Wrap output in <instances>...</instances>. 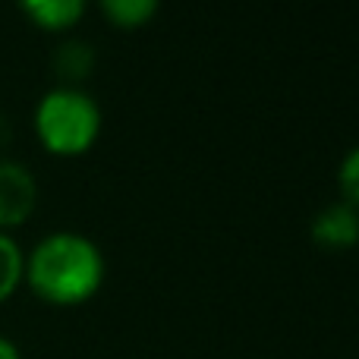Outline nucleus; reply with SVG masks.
I'll return each instance as SVG.
<instances>
[{
	"mask_svg": "<svg viewBox=\"0 0 359 359\" xmlns=\"http://www.w3.org/2000/svg\"><path fill=\"white\" fill-rule=\"evenodd\" d=\"M38 208V180L22 161L0 158V233L22 227Z\"/></svg>",
	"mask_w": 359,
	"mask_h": 359,
	"instance_id": "3",
	"label": "nucleus"
},
{
	"mask_svg": "<svg viewBox=\"0 0 359 359\" xmlns=\"http://www.w3.org/2000/svg\"><path fill=\"white\" fill-rule=\"evenodd\" d=\"M10 136H13V130H10V120L0 114V149H6V142H10Z\"/></svg>",
	"mask_w": 359,
	"mask_h": 359,
	"instance_id": "11",
	"label": "nucleus"
},
{
	"mask_svg": "<svg viewBox=\"0 0 359 359\" xmlns=\"http://www.w3.org/2000/svg\"><path fill=\"white\" fill-rule=\"evenodd\" d=\"M0 359H22L19 347L10 341V337H4V334H0Z\"/></svg>",
	"mask_w": 359,
	"mask_h": 359,
	"instance_id": "10",
	"label": "nucleus"
},
{
	"mask_svg": "<svg viewBox=\"0 0 359 359\" xmlns=\"http://www.w3.org/2000/svg\"><path fill=\"white\" fill-rule=\"evenodd\" d=\"M337 186H341L344 202H350L359 211V145H353V149L341 158V168H337Z\"/></svg>",
	"mask_w": 359,
	"mask_h": 359,
	"instance_id": "9",
	"label": "nucleus"
},
{
	"mask_svg": "<svg viewBox=\"0 0 359 359\" xmlns=\"http://www.w3.org/2000/svg\"><path fill=\"white\" fill-rule=\"evenodd\" d=\"M32 126L41 149L54 158H79L98 142L104 117L86 88L54 86L38 98Z\"/></svg>",
	"mask_w": 359,
	"mask_h": 359,
	"instance_id": "2",
	"label": "nucleus"
},
{
	"mask_svg": "<svg viewBox=\"0 0 359 359\" xmlns=\"http://www.w3.org/2000/svg\"><path fill=\"white\" fill-rule=\"evenodd\" d=\"M312 240L322 249L331 252H344V249H353L359 243V211L350 202L337 198V202L325 205L309 224Z\"/></svg>",
	"mask_w": 359,
	"mask_h": 359,
	"instance_id": "4",
	"label": "nucleus"
},
{
	"mask_svg": "<svg viewBox=\"0 0 359 359\" xmlns=\"http://www.w3.org/2000/svg\"><path fill=\"white\" fill-rule=\"evenodd\" d=\"M54 69H57V76L63 79L60 86H76L79 88V82L95 69V48L88 41L69 38V41H63L60 48H57Z\"/></svg>",
	"mask_w": 359,
	"mask_h": 359,
	"instance_id": "6",
	"label": "nucleus"
},
{
	"mask_svg": "<svg viewBox=\"0 0 359 359\" xmlns=\"http://www.w3.org/2000/svg\"><path fill=\"white\" fill-rule=\"evenodd\" d=\"M19 10L29 16L32 25L41 32H69L82 16H86V4L82 0H25Z\"/></svg>",
	"mask_w": 359,
	"mask_h": 359,
	"instance_id": "5",
	"label": "nucleus"
},
{
	"mask_svg": "<svg viewBox=\"0 0 359 359\" xmlns=\"http://www.w3.org/2000/svg\"><path fill=\"white\" fill-rule=\"evenodd\" d=\"M107 274L104 252L76 230H54L25 252V287L41 303L73 309L101 290Z\"/></svg>",
	"mask_w": 359,
	"mask_h": 359,
	"instance_id": "1",
	"label": "nucleus"
},
{
	"mask_svg": "<svg viewBox=\"0 0 359 359\" xmlns=\"http://www.w3.org/2000/svg\"><path fill=\"white\" fill-rule=\"evenodd\" d=\"M25 284V249L13 233H0V306Z\"/></svg>",
	"mask_w": 359,
	"mask_h": 359,
	"instance_id": "7",
	"label": "nucleus"
},
{
	"mask_svg": "<svg viewBox=\"0 0 359 359\" xmlns=\"http://www.w3.org/2000/svg\"><path fill=\"white\" fill-rule=\"evenodd\" d=\"M101 13L111 25L123 32H133V29H142L149 25L151 19L158 16V4L155 0H104L101 4Z\"/></svg>",
	"mask_w": 359,
	"mask_h": 359,
	"instance_id": "8",
	"label": "nucleus"
}]
</instances>
